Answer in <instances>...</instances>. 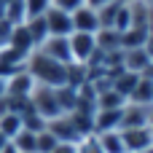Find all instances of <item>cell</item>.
I'll return each mask as SVG.
<instances>
[{
	"label": "cell",
	"instance_id": "obj_1",
	"mask_svg": "<svg viewBox=\"0 0 153 153\" xmlns=\"http://www.w3.org/2000/svg\"><path fill=\"white\" fill-rule=\"evenodd\" d=\"M24 70L32 75V81L38 86H51V89H59V86H67V65L46 56L43 51H32L24 62Z\"/></svg>",
	"mask_w": 153,
	"mask_h": 153
},
{
	"label": "cell",
	"instance_id": "obj_2",
	"mask_svg": "<svg viewBox=\"0 0 153 153\" xmlns=\"http://www.w3.org/2000/svg\"><path fill=\"white\" fill-rule=\"evenodd\" d=\"M30 108H32L40 118H46V121H51V118H56V116L65 113L62 105H59L56 89H51V86H38V83H35V89H32V94H30Z\"/></svg>",
	"mask_w": 153,
	"mask_h": 153
},
{
	"label": "cell",
	"instance_id": "obj_3",
	"mask_svg": "<svg viewBox=\"0 0 153 153\" xmlns=\"http://www.w3.org/2000/svg\"><path fill=\"white\" fill-rule=\"evenodd\" d=\"M67 40H70V56L78 65H89V59L97 54V35L91 32H73Z\"/></svg>",
	"mask_w": 153,
	"mask_h": 153
},
{
	"label": "cell",
	"instance_id": "obj_4",
	"mask_svg": "<svg viewBox=\"0 0 153 153\" xmlns=\"http://www.w3.org/2000/svg\"><path fill=\"white\" fill-rule=\"evenodd\" d=\"M121 140L126 153H143L153 145V129L151 126H134V129H121Z\"/></svg>",
	"mask_w": 153,
	"mask_h": 153
},
{
	"label": "cell",
	"instance_id": "obj_5",
	"mask_svg": "<svg viewBox=\"0 0 153 153\" xmlns=\"http://www.w3.org/2000/svg\"><path fill=\"white\" fill-rule=\"evenodd\" d=\"M32 89H35V81H32V75H30L24 67H22L19 73H13V75H8V78H5V97L30 100Z\"/></svg>",
	"mask_w": 153,
	"mask_h": 153
},
{
	"label": "cell",
	"instance_id": "obj_6",
	"mask_svg": "<svg viewBox=\"0 0 153 153\" xmlns=\"http://www.w3.org/2000/svg\"><path fill=\"white\" fill-rule=\"evenodd\" d=\"M70 19H73V32H91V35H97V30H100V13H97V8H91L86 3L81 8H75L70 13Z\"/></svg>",
	"mask_w": 153,
	"mask_h": 153
},
{
	"label": "cell",
	"instance_id": "obj_7",
	"mask_svg": "<svg viewBox=\"0 0 153 153\" xmlns=\"http://www.w3.org/2000/svg\"><path fill=\"white\" fill-rule=\"evenodd\" d=\"M134 126H151V105L126 102L121 108V129H134Z\"/></svg>",
	"mask_w": 153,
	"mask_h": 153
},
{
	"label": "cell",
	"instance_id": "obj_8",
	"mask_svg": "<svg viewBox=\"0 0 153 153\" xmlns=\"http://www.w3.org/2000/svg\"><path fill=\"white\" fill-rule=\"evenodd\" d=\"M67 38H70V35H67ZM67 38L48 35V38L38 46V51H43L46 56H51V59H56V62H62V65H70L73 56H70V40H67Z\"/></svg>",
	"mask_w": 153,
	"mask_h": 153
},
{
	"label": "cell",
	"instance_id": "obj_9",
	"mask_svg": "<svg viewBox=\"0 0 153 153\" xmlns=\"http://www.w3.org/2000/svg\"><path fill=\"white\" fill-rule=\"evenodd\" d=\"M46 129H48V132H51L59 143H75V140L81 137V132L75 129V124H73L70 113H62V116L51 118V121L46 124Z\"/></svg>",
	"mask_w": 153,
	"mask_h": 153
},
{
	"label": "cell",
	"instance_id": "obj_10",
	"mask_svg": "<svg viewBox=\"0 0 153 153\" xmlns=\"http://www.w3.org/2000/svg\"><path fill=\"white\" fill-rule=\"evenodd\" d=\"M46 24H48V35H59V38H67L73 35V19L67 11H59V8H48L46 11Z\"/></svg>",
	"mask_w": 153,
	"mask_h": 153
},
{
	"label": "cell",
	"instance_id": "obj_11",
	"mask_svg": "<svg viewBox=\"0 0 153 153\" xmlns=\"http://www.w3.org/2000/svg\"><path fill=\"white\" fill-rule=\"evenodd\" d=\"M148 65H151V56H148L145 46H140V48H126V51L121 54V67L129 70V73L143 75V73L148 70Z\"/></svg>",
	"mask_w": 153,
	"mask_h": 153
},
{
	"label": "cell",
	"instance_id": "obj_12",
	"mask_svg": "<svg viewBox=\"0 0 153 153\" xmlns=\"http://www.w3.org/2000/svg\"><path fill=\"white\" fill-rule=\"evenodd\" d=\"M8 46L11 48H16L19 54H24V56H30L38 46H35V40L30 38V32H27V27L24 24H16L13 27V32H11V38H8Z\"/></svg>",
	"mask_w": 153,
	"mask_h": 153
},
{
	"label": "cell",
	"instance_id": "obj_13",
	"mask_svg": "<svg viewBox=\"0 0 153 153\" xmlns=\"http://www.w3.org/2000/svg\"><path fill=\"white\" fill-rule=\"evenodd\" d=\"M121 129V108L116 110H94V132Z\"/></svg>",
	"mask_w": 153,
	"mask_h": 153
},
{
	"label": "cell",
	"instance_id": "obj_14",
	"mask_svg": "<svg viewBox=\"0 0 153 153\" xmlns=\"http://www.w3.org/2000/svg\"><path fill=\"white\" fill-rule=\"evenodd\" d=\"M94 105H97V110H116V108H124V105H126V100H124L113 86H105V89H100V91H97Z\"/></svg>",
	"mask_w": 153,
	"mask_h": 153
},
{
	"label": "cell",
	"instance_id": "obj_15",
	"mask_svg": "<svg viewBox=\"0 0 153 153\" xmlns=\"http://www.w3.org/2000/svg\"><path fill=\"white\" fill-rule=\"evenodd\" d=\"M97 48H100L102 54L121 51V32H116V30H110V27L97 30Z\"/></svg>",
	"mask_w": 153,
	"mask_h": 153
},
{
	"label": "cell",
	"instance_id": "obj_16",
	"mask_svg": "<svg viewBox=\"0 0 153 153\" xmlns=\"http://www.w3.org/2000/svg\"><path fill=\"white\" fill-rule=\"evenodd\" d=\"M126 102H134V105H153V81L151 78L140 75V81H137V86L132 89V94H129Z\"/></svg>",
	"mask_w": 153,
	"mask_h": 153
},
{
	"label": "cell",
	"instance_id": "obj_17",
	"mask_svg": "<svg viewBox=\"0 0 153 153\" xmlns=\"http://www.w3.org/2000/svg\"><path fill=\"white\" fill-rule=\"evenodd\" d=\"M97 134H100V143H102V151H105V153H126L124 140H121V129L97 132Z\"/></svg>",
	"mask_w": 153,
	"mask_h": 153
},
{
	"label": "cell",
	"instance_id": "obj_18",
	"mask_svg": "<svg viewBox=\"0 0 153 153\" xmlns=\"http://www.w3.org/2000/svg\"><path fill=\"white\" fill-rule=\"evenodd\" d=\"M24 27H27V32H30V38L35 40V46H40L46 38H48V24H46V13L43 16H32V19H27L24 22Z\"/></svg>",
	"mask_w": 153,
	"mask_h": 153
},
{
	"label": "cell",
	"instance_id": "obj_19",
	"mask_svg": "<svg viewBox=\"0 0 153 153\" xmlns=\"http://www.w3.org/2000/svg\"><path fill=\"white\" fill-rule=\"evenodd\" d=\"M11 145L19 153H38V134L30 132V129H22V132L11 140Z\"/></svg>",
	"mask_w": 153,
	"mask_h": 153
},
{
	"label": "cell",
	"instance_id": "obj_20",
	"mask_svg": "<svg viewBox=\"0 0 153 153\" xmlns=\"http://www.w3.org/2000/svg\"><path fill=\"white\" fill-rule=\"evenodd\" d=\"M22 129H24V126H22V116H19V113H3V116H0V134H3V137L13 140Z\"/></svg>",
	"mask_w": 153,
	"mask_h": 153
},
{
	"label": "cell",
	"instance_id": "obj_21",
	"mask_svg": "<svg viewBox=\"0 0 153 153\" xmlns=\"http://www.w3.org/2000/svg\"><path fill=\"white\" fill-rule=\"evenodd\" d=\"M145 40H148V30L129 27L126 32H121V51H126V48H140V46H145Z\"/></svg>",
	"mask_w": 153,
	"mask_h": 153
},
{
	"label": "cell",
	"instance_id": "obj_22",
	"mask_svg": "<svg viewBox=\"0 0 153 153\" xmlns=\"http://www.w3.org/2000/svg\"><path fill=\"white\" fill-rule=\"evenodd\" d=\"M75 153H105L102 151V143H100V134L89 132V134L78 137L75 140Z\"/></svg>",
	"mask_w": 153,
	"mask_h": 153
},
{
	"label": "cell",
	"instance_id": "obj_23",
	"mask_svg": "<svg viewBox=\"0 0 153 153\" xmlns=\"http://www.w3.org/2000/svg\"><path fill=\"white\" fill-rule=\"evenodd\" d=\"M5 19H8L11 24H24V19H27L24 0H11V3H5Z\"/></svg>",
	"mask_w": 153,
	"mask_h": 153
},
{
	"label": "cell",
	"instance_id": "obj_24",
	"mask_svg": "<svg viewBox=\"0 0 153 153\" xmlns=\"http://www.w3.org/2000/svg\"><path fill=\"white\" fill-rule=\"evenodd\" d=\"M48 8H51V0H24L27 19H32V16H43ZM27 19H24V22H27Z\"/></svg>",
	"mask_w": 153,
	"mask_h": 153
},
{
	"label": "cell",
	"instance_id": "obj_25",
	"mask_svg": "<svg viewBox=\"0 0 153 153\" xmlns=\"http://www.w3.org/2000/svg\"><path fill=\"white\" fill-rule=\"evenodd\" d=\"M56 145H59V140H56V137H54L48 129L38 132V153H51Z\"/></svg>",
	"mask_w": 153,
	"mask_h": 153
},
{
	"label": "cell",
	"instance_id": "obj_26",
	"mask_svg": "<svg viewBox=\"0 0 153 153\" xmlns=\"http://www.w3.org/2000/svg\"><path fill=\"white\" fill-rule=\"evenodd\" d=\"M86 0H51V5L54 8H59V11H67V13H73L75 8H81Z\"/></svg>",
	"mask_w": 153,
	"mask_h": 153
},
{
	"label": "cell",
	"instance_id": "obj_27",
	"mask_svg": "<svg viewBox=\"0 0 153 153\" xmlns=\"http://www.w3.org/2000/svg\"><path fill=\"white\" fill-rule=\"evenodd\" d=\"M13 27H16V24H11L8 19H0V46H8V38H11V32H13Z\"/></svg>",
	"mask_w": 153,
	"mask_h": 153
},
{
	"label": "cell",
	"instance_id": "obj_28",
	"mask_svg": "<svg viewBox=\"0 0 153 153\" xmlns=\"http://www.w3.org/2000/svg\"><path fill=\"white\" fill-rule=\"evenodd\" d=\"M51 153H75V143H59Z\"/></svg>",
	"mask_w": 153,
	"mask_h": 153
},
{
	"label": "cell",
	"instance_id": "obj_29",
	"mask_svg": "<svg viewBox=\"0 0 153 153\" xmlns=\"http://www.w3.org/2000/svg\"><path fill=\"white\" fill-rule=\"evenodd\" d=\"M110 3H116V0H86V5H91V8H105V5H110Z\"/></svg>",
	"mask_w": 153,
	"mask_h": 153
},
{
	"label": "cell",
	"instance_id": "obj_30",
	"mask_svg": "<svg viewBox=\"0 0 153 153\" xmlns=\"http://www.w3.org/2000/svg\"><path fill=\"white\" fill-rule=\"evenodd\" d=\"M0 153H19V151H16V148H13V145H11V143H8V145H5V148H0Z\"/></svg>",
	"mask_w": 153,
	"mask_h": 153
},
{
	"label": "cell",
	"instance_id": "obj_31",
	"mask_svg": "<svg viewBox=\"0 0 153 153\" xmlns=\"http://www.w3.org/2000/svg\"><path fill=\"white\" fill-rule=\"evenodd\" d=\"M0 97H5V78L0 75Z\"/></svg>",
	"mask_w": 153,
	"mask_h": 153
},
{
	"label": "cell",
	"instance_id": "obj_32",
	"mask_svg": "<svg viewBox=\"0 0 153 153\" xmlns=\"http://www.w3.org/2000/svg\"><path fill=\"white\" fill-rule=\"evenodd\" d=\"M0 19H5V0H0Z\"/></svg>",
	"mask_w": 153,
	"mask_h": 153
},
{
	"label": "cell",
	"instance_id": "obj_33",
	"mask_svg": "<svg viewBox=\"0 0 153 153\" xmlns=\"http://www.w3.org/2000/svg\"><path fill=\"white\" fill-rule=\"evenodd\" d=\"M143 153H153V145H151V148H148V151H143Z\"/></svg>",
	"mask_w": 153,
	"mask_h": 153
},
{
	"label": "cell",
	"instance_id": "obj_34",
	"mask_svg": "<svg viewBox=\"0 0 153 153\" xmlns=\"http://www.w3.org/2000/svg\"><path fill=\"white\" fill-rule=\"evenodd\" d=\"M145 3H148V5H151V8H153V0H145Z\"/></svg>",
	"mask_w": 153,
	"mask_h": 153
}]
</instances>
